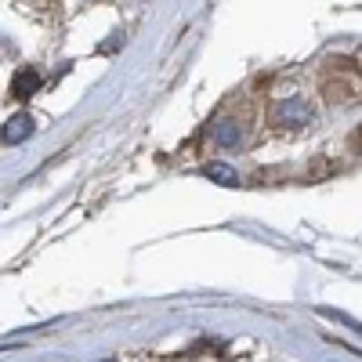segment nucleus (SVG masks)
I'll list each match as a JSON object with an SVG mask.
<instances>
[{"mask_svg": "<svg viewBox=\"0 0 362 362\" xmlns=\"http://www.w3.org/2000/svg\"><path fill=\"white\" fill-rule=\"evenodd\" d=\"M276 119H279L283 127H305V124H312V119H315V112H312V105L305 98H286L276 109Z\"/></svg>", "mask_w": 362, "mask_h": 362, "instance_id": "f257e3e1", "label": "nucleus"}, {"mask_svg": "<svg viewBox=\"0 0 362 362\" xmlns=\"http://www.w3.org/2000/svg\"><path fill=\"white\" fill-rule=\"evenodd\" d=\"M40 83H44V76H40L37 66H22V69H15V76H11V95H15L18 102H29V98L40 90Z\"/></svg>", "mask_w": 362, "mask_h": 362, "instance_id": "f03ea898", "label": "nucleus"}, {"mask_svg": "<svg viewBox=\"0 0 362 362\" xmlns=\"http://www.w3.org/2000/svg\"><path fill=\"white\" fill-rule=\"evenodd\" d=\"M33 131H37V119L29 116V112H18V116H11L8 124H4V131H0V141H4V145H18V141H25Z\"/></svg>", "mask_w": 362, "mask_h": 362, "instance_id": "7ed1b4c3", "label": "nucleus"}, {"mask_svg": "<svg viewBox=\"0 0 362 362\" xmlns=\"http://www.w3.org/2000/svg\"><path fill=\"white\" fill-rule=\"evenodd\" d=\"M203 174H206V177H214L218 185H239V174H235L232 167H225V163H206Z\"/></svg>", "mask_w": 362, "mask_h": 362, "instance_id": "20e7f679", "label": "nucleus"}, {"mask_svg": "<svg viewBox=\"0 0 362 362\" xmlns=\"http://www.w3.org/2000/svg\"><path fill=\"white\" fill-rule=\"evenodd\" d=\"M214 138H218V145H239V124L221 119V124L214 127Z\"/></svg>", "mask_w": 362, "mask_h": 362, "instance_id": "39448f33", "label": "nucleus"}]
</instances>
